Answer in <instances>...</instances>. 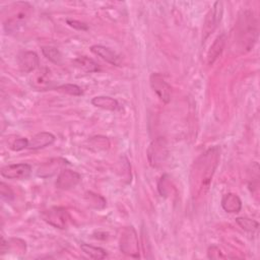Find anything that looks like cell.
Segmentation results:
<instances>
[{
	"mask_svg": "<svg viewBox=\"0 0 260 260\" xmlns=\"http://www.w3.org/2000/svg\"><path fill=\"white\" fill-rule=\"evenodd\" d=\"M219 158L220 148L218 146H212L200 154L193 162L190 181L194 198L201 196L208 190L212 177L218 166Z\"/></svg>",
	"mask_w": 260,
	"mask_h": 260,
	"instance_id": "1",
	"label": "cell"
},
{
	"mask_svg": "<svg viewBox=\"0 0 260 260\" xmlns=\"http://www.w3.org/2000/svg\"><path fill=\"white\" fill-rule=\"evenodd\" d=\"M237 37L240 47L243 51H250L258 37V25L255 15L250 10L240 12L237 21Z\"/></svg>",
	"mask_w": 260,
	"mask_h": 260,
	"instance_id": "2",
	"label": "cell"
},
{
	"mask_svg": "<svg viewBox=\"0 0 260 260\" xmlns=\"http://www.w3.org/2000/svg\"><path fill=\"white\" fill-rule=\"evenodd\" d=\"M8 8V15L4 21V29L12 34L27 22L31 15L32 7L27 2H16L11 4Z\"/></svg>",
	"mask_w": 260,
	"mask_h": 260,
	"instance_id": "3",
	"label": "cell"
},
{
	"mask_svg": "<svg viewBox=\"0 0 260 260\" xmlns=\"http://www.w3.org/2000/svg\"><path fill=\"white\" fill-rule=\"evenodd\" d=\"M148 162L152 168H159L166 164L169 156L167 140L164 137H157L151 141L147 148Z\"/></svg>",
	"mask_w": 260,
	"mask_h": 260,
	"instance_id": "4",
	"label": "cell"
},
{
	"mask_svg": "<svg viewBox=\"0 0 260 260\" xmlns=\"http://www.w3.org/2000/svg\"><path fill=\"white\" fill-rule=\"evenodd\" d=\"M223 14V4L221 1H216L210 7L206 13L203 27H202V43H204L208 37L216 29Z\"/></svg>",
	"mask_w": 260,
	"mask_h": 260,
	"instance_id": "5",
	"label": "cell"
},
{
	"mask_svg": "<svg viewBox=\"0 0 260 260\" xmlns=\"http://www.w3.org/2000/svg\"><path fill=\"white\" fill-rule=\"evenodd\" d=\"M120 251L132 258L139 257V245L137 234L133 226H126L120 237Z\"/></svg>",
	"mask_w": 260,
	"mask_h": 260,
	"instance_id": "6",
	"label": "cell"
},
{
	"mask_svg": "<svg viewBox=\"0 0 260 260\" xmlns=\"http://www.w3.org/2000/svg\"><path fill=\"white\" fill-rule=\"evenodd\" d=\"M43 219L50 225L64 230L68 226L70 221V215L65 207L54 206L42 212Z\"/></svg>",
	"mask_w": 260,
	"mask_h": 260,
	"instance_id": "7",
	"label": "cell"
},
{
	"mask_svg": "<svg viewBox=\"0 0 260 260\" xmlns=\"http://www.w3.org/2000/svg\"><path fill=\"white\" fill-rule=\"evenodd\" d=\"M149 82L152 90L155 92L157 98L165 104L170 103L172 87L160 73H152L149 77Z\"/></svg>",
	"mask_w": 260,
	"mask_h": 260,
	"instance_id": "8",
	"label": "cell"
},
{
	"mask_svg": "<svg viewBox=\"0 0 260 260\" xmlns=\"http://www.w3.org/2000/svg\"><path fill=\"white\" fill-rule=\"evenodd\" d=\"M1 176L6 179L11 180H22L29 177L31 173V167L28 164H12L3 167L0 171Z\"/></svg>",
	"mask_w": 260,
	"mask_h": 260,
	"instance_id": "9",
	"label": "cell"
},
{
	"mask_svg": "<svg viewBox=\"0 0 260 260\" xmlns=\"http://www.w3.org/2000/svg\"><path fill=\"white\" fill-rule=\"evenodd\" d=\"M69 162L62 157H55L51 158L48 161L44 162L43 165L40 166L38 169L37 175L41 178H50L54 176L59 170L63 169L65 166H67Z\"/></svg>",
	"mask_w": 260,
	"mask_h": 260,
	"instance_id": "10",
	"label": "cell"
},
{
	"mask_svg": "<svg viewBox=\"0 0 260 260\" xmlns=\"http://www.w3.org/2000/svg\"><path fill=\"white\" fill-rule=\"evenodd\" d=\"M81 180L80 175L72 170H62L57 178L56 187L61 190H69L74 188Z\"/></svg>",
	"mask_w": 260,
	"mask_h": 260,
	"instance_id": "11",
	"label": "cell"
},
{
	"mask_svg": "<svg viewBox=\"0 0 260 260\" xmlns=\"http://www.w3.org/2000/svg\"><path fill=\"white\" fill-rule=\"evenodd\" d=\"M40 60L38 55L32 51L22 52L18 56V68L23 73H29L39 66Z\"/></svg>",
	"mask_w": 260,
	"mask_h": 260,
	"instance_id": "12",
	"label": "cell"
},
{
	"mask_svg": "<svg viewBox=\"0 0 260 260\" xmlns=\"http://www.w3.org/2000/svg\"><path fill=\"white\" fill-rule=\"evenodd\" d=\"M90 51L101 57L103 60L107 61L108 63L112 64V65H116L119 66L121 63V58L118 54H116L114 51H112L111 49H109L108 47L102 46V45H93L90 47Z\"/></svg>",
	"mask_w": 260,
	"mask_h": 260,
	"instance_id": "13",
	"label": "cell"
},
{
	"mask_svg": "<svg viewBox=\"0 0 260 260\" xmlns=\"http://www.w3.org/2000/svg\"><path fill=\"white\" fill-rule=\"evenodd\" d=\"M55 141V136L50 133V132H40L34 135L29 140H28V145L27 148L37 150L41 149L44 147H47L51 144H53Z\"/></svg>",
	"mask_w": 260,
	"mask_h": 260,
	"instance_id": "14",
	"label": "cell"
},
{
	"mask_svg": "<svg viewBox=\"0 0 260 260\" xmlns=\"http://www.w3.org/2000/svg\"><path fill=\"white\" fill-rule=\"evenodd\" d=\"M226 43V36L224 34L219 35L214 42L212 43L208 53H207V63L208 65H212L215 60L220 56V54L222 53L224 46Z\"/></svg>",
	"mask_w": 260,
	"mask_h": 260,
	"instance_id": "15",
	"label": "cell"
},
{
	"mask_svg": "<svg viewBox=\"0 0 260 260\" xmlns=\"http://www.w3.org/2000/svg\"><path fill=\"white\" fill-rule=\"evenodd\" d=\"M221 207L229 213H237L242 209V201L235 193H228L221 199Z\"/></svg>",
	"mask_w": 260,
	"mask_h": 260,
	"instance_id": "16",
	"label": "cell"
},
{
	"mask_svg": "<svg viewBox=\"0 0 260 260\" xmlns=\"http://www.w3.org/2000/svg\"><path fill=\"white\" fill-rule=\"evenodd\" d=\"M91 105L108 111H116L119 108V103L116 99L107 95H98L92 98Z\"/></svg>",
	"mask_w": 260,
	"mask_h": 260,
	"instance_id": "17",
	"label": "cell"
},
{
	"mask_svg": "<svg viewBox=\"0 0 260 260\" xmlns=\"http://www.w3.org/2000/svg\"><path fill=\"white\" fill-rule=\"evenodd\" d=\"M73 65L86 73H92V72H96L100 70L99 64L94 60H92L91 58L86 57V56H81V57L74 59Z\"/></svg>",
	"mask_w": 260,
	"mask_h": 260,
	"instance_id": "18",
	"label": "cell"
},
{
	"mask_svg": "<svg viewBox=\"0 0 260 260\" xmlns=\"http://www.w3.org/2000/svg\"><path fill=\"white\" fill-rule=\"evenodd\" d=\"M81 250L90 258L92 259H96V260H101L107 257L108 253L104 248L101 247H96V246H92L89 244H81L80 246Z\"/></svg>",
	"mask_w": 260,
	"mask_h": 260,
	"instance_id": "19",
	"label": "cell"
},
{
	"mask_svg": "<svg viewBox=\"0 0 260 260\" xmlns=\"http://www.w3.org/2000/svg\"><path fill=\"white\" fill-rule=\"evenodd\" d=\"M42 53L49 61H51L55 64H60L62 61V55H61L60 51L55 47H50V46L43 47Z\"/></svg>",
	"mask_w": 260,
	"mask_h": 260,
	"instance_id": "20",
	"label": "cell"
},
{
	"mask_svg": "<svg viewBox=\"0 0 260 260\" xmlns=\"http://www.w3.org/2000/svg\"><path fill=\"white\" fill-rule=\"evenodd\" d=\"M236 222L239 224V226L242 230L249 232V233H254L259 228V223L256 220L248 218V217H237Z\"/></svg>",
	"mask_w": 260,
	"mask_h": 260,
	"instance_id": "21",
	"label": "cell"
},
{
	"mask_svg": "<svg viewBox=\"0 0 260 260\" xmlns=\"http://www.w3.org/2000/svg\"><path fill=\"white\" fill-rule=\"evenodd\" d=\"M55 89L62 93H66V94L73 95V96H79L83 93L80 86H78L76 84H72V83H65V84L59 85Z\"/></svg>",
	"mask_w": 260,
	"mask_h": 260,
	"instance_id": "22",
	"label": "cell"
},
{
	"mask_svg": "<svg viewBox=\"0 0 260 260\" xmlns=\"http://www.w3.org/2000/svg\"><path fill=\"white\" fill-rule=\"evenodd\" d=\"M157 189L161 196L166 197L169 195V193L171 192V188H170V181L167 179V176H162L160 178L157 184Z\"/></svg>",
	"mask_w": 260,
	"mask_h": 260,
	"instance_id": "23",
	"label": "cell"
},
{
	"mask_svg": "<svg viewBox=\"0 0 260 260\" xmlns=\"http://www.w3.org/2000/svg\"><path fill=\"white\" fill-rule=\"evenodd\" d=\"M48 72H44L43 70L38 72V74L36 75V78H35V82L37 83L38 87L39 88H45L49 85L50 83V79H48V76L47 74Z\"/></svg>",
	"mask_w": 260,
	"mask_h": 260,
	"instance_id": "24",
	"label": "cell"
},
{
	"mask_svg": "<svg viewBox=\"0 0 260 260\" xmlns=\"http://www.w3.org/2000/svg\"><path fill=\"white\" fill-rule=\"evenodd\" d=\"M28 145V140L23 137H18L13 140V142L10 144V148L13 151H19L24 148H26Z\"/></svg>",
	"mask_w": 260,
	"mask_h": 260,
	"instance_id": "25",
	"label": "cell"
},
{
	"mask_svg": "<svg viewBox=\"0 0 260 260\" xmlns=\"http://www.w3.org/2000/svg\"><path fill=\"white\" fill-rule=\"evenodd\" d=\"M0 192H1V197L7 201H10L14 198V194L12 190L4 182L0 183Z\"/></svg>",
	"mask_w": 260,
	"mask_h": 260,
	"instance_id": "26",
	"label": "cell"
},
{
	"mask_svg": "<svg viewBox=\"0 0 260 260\" xmlns=\"http://www.w3.org/2000/svg\"><path fill=\"white\" fill-rule=\"evenodd\" d=\"M208 258L211 259H218V258H224L225 256H223L219 250V248L217 246H211L208 248Z\"/></svg>",
	"mask_w": 260,
	"mask_h": 260,
	"instance_id": "27",
	"label": "cell"
},
{
	"mask_svg": "<svg viewBox=\"0 0 260 260\" xmlns=\"http://www.w3.org/2000/svg\"><path fill=\"white\" fill-rule=\"evenodd\" d=\"M67 23L70 25V26H72V27H74V28H77V29H86L87 28V26L84 24V23H82V22H80V21H77V20H67Z\"/></svg>",
	"mask_w": 260,
	"mask_h": 260,
	"instance_id": "28",
	"label": "cell"
}]
</instances>
